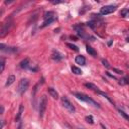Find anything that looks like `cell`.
<instances>
[{
  "mask_svg": "<svg viewBox=\"0 0 129 129\" xmlns=\"http://www.w3.org/2000/svg\"><path fill=\"white\" fill-rule=\"evenodd\" d=\"M113 71H114L115 73L119 74V75H122V74H123V72H122V71H120V70H118V69H113Z\"/></svg>",
  "mask_w": 129,
  "mask_h": 129,
  "instance_id": "cell-26",
  "label": "cell"
},
{
  "mask_svg": "<svg viewBox=\"0 0 129 129\" xmlns=\"http://www.w3.org/2000/svg\"><path fill=\"white\" fill-rule=\"evenodd\" d=\"M120 129H122V128H120Z\"/></svg>",
  "mask_w": 129,
  "mask_h": 129,
  "instance_id": "cell-33",
  "label": "cell"
},
{
  "mask_svg": "<svg viewBox=\"0 0 129 129\" xmlns=\"http://www.w3.org/2000/svg\"><path fill=\"white\" fill-rule=\"evenodd\" d=\"M107 75L109 76V77H111V78H113V79H115V80H116V78H115L113 75H111V74H109V73H107Z\"/></svg>",
  "mask_w": 129,
  "mask_h": 129,
  "instance_id": "cell-28",
  "label": "cell"
},
{
  "mask_svg": "<svg viewBox=\"0 0 129 129\" xmlns=\"http://www.w3.org/2000/svg\"><path fill=\"white\" fill-rule=\"evenodd\" d=\"M74 95H75L76 98H78L81 101H84V102L88 103L89 105H93L94 107H96V108H101V106L97 103L96 101H94L93 99H91L88 95H86L84 93H74Z\"/></svg>",
  "mask_w": 129,
  "mask_h": 129,
  "instance_id": "cell-1",
  "label": "cell"
},
{
  "mask_svg": "<svg viewBox=\"0 0 129 129\" xmlns=\"http://www.w3.org/2000/svg\"><path fill=\"white\" fill-rule=\"evenodd\" d=\"M86 121L90 123V124H94V120H93V117L89 115V116H86Z\"/></svg>",
  "mask_w": 129,
  "mask_h": 129,
  "instance_id": "cell-23",
  "label": "cell"
},
{
  "mask_svg": "<svg viewBox=\"0 0 129 129\" xmlns=\"http://www.w3.org/2000/svg\"><path fill=\"white\" fill-rule=\"evenodd\" d=\"M67 45H68V48H70L71 49L75 50V52H79V48H78L77 45H75V44H72V43H67Z\"/></svg>",
  "mask_w": 129,
  "mask_h": 129,
  "instance_id": "cell-22",
  "label": "cell"
},
{
  "mask_svg": "<svg viewBox=\"0 0 129 129\" xmlns=\"http://www.w3.org/2000/svg\"><path fill=\"white\" fill-rule=\"evenodd\" d=\"M85 86L87 87V88H89V89H91V90H93V91H97V90H99L98 88H97V87L94 85V84H92V83H86L85 84Z\"/></svg>",
  "mask_w": 129,
  "mask_h": 129,
  "instance_id": "cell-19",
  "label": "cell"
},
{
  "mask_svg": "<svg viewBox=\"0 0 129 129\" xmlns=\"http://www.w3.org/2000/svg\"><path fill=\"white\" fill-rule=\"evenodd\" d=\"M47 106H48V98L47 96H41L40 101H39V117L43 118L44 112L47 110Z\"/></svg>",
  "mask_w": 129,
  "mask_h": 129,
  "instance_id": "cell-4",
  "label": "cell"
},
{
  "mask_svg": "<svg viewBox=\"0 0 129 129\" xmlns=\"http://www.w3.org/2000/svg\"><path fill=\"white\" fill-rule=\"evenodd\" d=\"M3 112H4V107L1 106V114H3Z\"/></svg>",
  "mask_w": 129,
  "mask_h": 129,
  "instance_id": "cell-29",
  "label": "cell"
},
{
  "mask_svg": "<svg viewBox=\"0 0 129 129\" xmlns=\"http://www.w3.org/2000/svg\"><path fill=\"white\" fill-rule=\"evenodd\" d=\"M0 49L2 50V52H6V53H15V52H17V48H9V47H5L3 43H1L0 44Z\"/></svg>",
  "mask_w": 129,
  "mask_h": 129,
  "instance_id": "cell-8",
  "label": "cell"
},
{
  "mask_svg": "<svg viewBox=\"0 0 129 129\" xmlns=\"http://www.w3.org/2000/svg\"><path fill=\"white\" fill-rule=\"evenodd\" d=\"M61 100H62V104H63V106L68 110L69 112H70V113H73V114L76 112L75 106H74V105L71 103V101L69 100L66 96H63L62 98H61Z\"/></svg>",
  "mask_w": 129,
  "mask_h": 129,
  "instance_id": "cell-3",
  "label": "cell"
},
{
  "mask_svg": "<svg viewBox=\"0 0 129 129\" xmlns=\"http://www.w3.org/2000/svg\"><path fill=\"white\" fill-rule=\"evenodd\" d=\"M4 68H5V59L2 58L1 59V70H0V72H1V73H3Z\"/></svg>",
  "mask_w": 129,
  "mask_h": 129,
  "instance_id": "cell-24",
  "label": "cell"
},
{
  "mask_svg": "<svg viewBox=\"0 0 129 129\" xmlns=\"http://www.w3.org/2000/svg\"><path fill=\"white\" fill-rule=\"evenodd\" d=\"M126 40H127V43H129V38H126Z\"/></svg>",
  "mask_w": 129,
  "mask_h": 129,
  "instance_id": "cell-31",
  "label": "cell"
},
{
  "mask_svg": "<svg viewBox=\"0 0 129 129\" xmlns=\"http://www.w3.org/2000/svg\"><path fill=\"white\" fill-rule=\"evenodd\" d=\"M72 72L75 74V75H82L83 74V72H82V70L81 69H79V68H77V67H72Z\"/></svg>",
  "mask_w": 129,
  "mask_h": 129,
  "instance_id": "cell-18",
  "label": "cell"
},
{
  "mask_svg": "<svg viewBox=\"0 0 129 129\" xmlns=\"http://www.w3.org/2000/svg\"><path fill=\"white\" fill-rule=\"evenodd\" d=\"M86 48H87V53H88L89 54H91V56H93V57H96L97 56V52L92 47H90V45H87Z\"/></svg>",
  "mask_w": 129,
  "mask_h": 129,
  "instance_id": "cell-16",
  "label": "cell"
},
{
  "mask_svg": "<svg viewBox=\"0 0 129 129\" xmlns=\"http://www.w3.org/2000/svg\"><path fill=\"white\" fill-rule=\"evenodd\" d=\"M29 64V59H24L23 61H21L20 64H19V67L21 69H26L27 67H28Z\"/></svg>",
  "mask_w": 129,
  "mask_h": 129,
  "instance_id": "cell-15",
  "label": "cell"
},
{
  "mask_svg": "<svg viewBox=\"0 0 129 129\" xmlns=\"http://www.w3.org/2000/svg\"><path fill=\"white\" fill-rule=\"evenodd\" d=\"M21 128H22V124L20 123V124H19V126H18V128H17V129H21Z\"/></svg>",
  "mask_w": 129,
  "mask_h": 129,
  "instance_id": "cell-30",
  "label": "cell"
},
{
  "mask_svg": "<svg viewBox=\"0 0 129 129\" xmlns=\"http://www.w3.org/2000/svg\"><path fill=\"white\" fill-rule=\"evenodd\" d=\"M54 20H57V17H54V18H50V19H47V20H44V22H43V25H41L40 27L43 28V27L48 26V25H49L50 23H53V22H54Z\"/></svg>",
  "mask_w": 129,
  "mask_h": 129,
  "instance_id": "cell-17",
  "label": "cell"
},
{
  "mask_svg": "<svg viewBox=\"0 0 129 129\" xmlns=\"http://www.w3.org/2000/svg\"><path fill=\"white\" fill-rule=\"evenodd\" d=\"M102 64H104V67H106L107 69H110V64H109V63L106 61V59H102Z\"/></svg>",
  "mask_w": 129,
  "mask_h": 129,
  "instance_id": "cell-25",
  "label": "cell"
},
{
  "mask_svg": "<svg viewBox=\"0 0 129 129\" xmlns=\"http://www.w3.org/2000/svg\"><path fill=\"white\" fill-rule=\"evenodd\" d=\"M24 111V106L20 104L19 105V110H18V112H17V115H16V117H15V121H19L20 119H21V116H22V113H23Z\"/></svg>",
  "mask_w": 129,
  "mask_h": 129,
  "instance_id": "cell-9",
  "label": "cell"
},
{
  "mask_svg": "<svg viewBox=\"0 0 129 129\" xmlns=\"http://www.w3.org/2000/svg\"><path fill=\"white\" fill-rule=\"evenodd\" d=\"M118 111H119V113H120V114L122 115V116H123V118H124V119H126V120L129 122V115H128L126 112H124L123 110H121V109H119Z\"/></svg>",
  "mask_w": 129,
  "mask_h": 129,
  "instance_id": "cell-20",
  "label": "cell"
},
{
  "mask_svg": "<svg viewBox=\"0 0 129 129\" xmlns=\"http://www.w3.org/2000/svg\"><path fill=\"white\" fill-rule=\"evenodd\" d=\"M64 56L63 54H61L59 52V50H56L54 49V52H53V54H52V59H54V61H57V62H59V61H62V59H64Z\"/></svg>",
  "mask_w": 129,
  "mask_h": 129,
  "instance_id": "cell-7",
  "label": "cell"
},
{
  "mask_svg": "<svg viewBox=\"0 0 129 129\" xmlns=\"http://www.w3.org/2000/svg\"><path fill=\"white\" fill-rule=\"evenodd\" d=\"M54 17H57L56 16V13L53 12V11H48V12H45L43 14V18L45 20L47 19H50V18H54Z\"/></svg>",
  "mask_w": 129,
  "mask_h": 129,
  "instance_id": "cell-14",
  "label": "cell"
},
{
  "mask_svg": "<svg viewBox=\"0 0 129 129\" xmlns=\"http://www.w3.org/2000/svg\"><path fill=\"white\" fill-rule=\"evenodd\" d=\"M116 6L115 5H106L103 6L100 9V14L101 15H107V14H111L114 11H116Z\"/></svg>",
  "mask_w": 129,
  "mask_h": 129,
  "instance_id": "cell-5",
  "label": "cell"
},
{
  "mask_svg": "<svg viewBox=\"0 0 129 129\" xmlns=\"http://www.w3.org/2000/svg\"><path fill=\"white\" fill-rule=\"evenodd\" d=\"M121 16L122 17H127L129 16V8H126V9H123V10L121 11Z\"/></svg>",
  "mask_w": 129,
  "mask_h": 129,
  "instance_id": "cell-21",
  "label": "cell"
},
{
  "mask_svg": "<svg viewBox=\"0 0 129 129\" xmlns=\"http://www.w3.org/2000/svg\"><path fill=\"white\" fill-rule=\"evenodd\" d=\"M48 94H49L50 96H52L54 99H58V98H59V94H58V92H57L56 90H54V88H48Z\"/></svg>",
  "mask_w": 129,
  "mask_h": 129,
  "instance_id": "cell-12",
  "label": "cell"
},
{
  "mask_svg": "<svg viewBox=\"0 0 129 129\" xmlns=\"http://www.w3.org/2000/svg\"><path fill=\"white\" fill-rule=\"evenodd\" d=\"M96 93H97V94H99V95H101V96H103L104 98L107 99V100H108V101H109V102L111 103V104H114V103H113V100H112L111 98H110V97H109L107 94H106V93H104V92L100 91V90H97V91H96Z\"/></svg>",
  "mask_w": 129,
  "mask_h": 129,
  "instance_id": "cell-13",
  "label": "cell"
},
{
  "mask_svg": "<svg viewBox=\"0 0 129 129\" xmlns=\"http://www.w3.org/2000/svg\"><path fill=\"white\" fill-rule=\"evenodd\" d=\"M79 129H84V128H79Z\"/></svg>",
  "mask_w": 129,
  "mask_h": 129,
  "instance_id": "cell-32",
  "label": "cell"
},
{
  "mask_svg": "<svg viewBox=\"0 0 129 129\" xmlns=\"http://www.w3.org/2000/svg\"><path fill=\"white\" fill-rule=\"evenodd\" d=\"M63 2H64V1H53L52 3H53V4H59V3H63Z\"/></svg>",
  "mask_w": 129,
  "mask_h": 129,
  "instance_id": "cell-27",
  "label": "cell"
},
{
  "mask_svg": "<svg viewBox=\"0 0 129 129\" xmlns=\"http://www.w3.org/2000/svg\"><path fill=\"white\" fill-rule=\"evenodd\" d=\"M14 81H15V76L14 75H10L7 78V81L5 83V87H9L10 85H12L13 83H14Z\"/></svg>",
  "mask_w": 129,
  "mask_h": 129,
  "instance_id": "cell-11",
  "label": "cell"
},
{
  "mask_svg": "<svg viewBox=\"0 0 129 129\" xmlns=\"http://www.w3.org/2000/svg\"><path fill=\"white\" fill-rule=\"evenodd\" d=\"M76 63L78 64H81V66H85V64H86V59L84 56H78L76 57Z\"/></svg>",
  "mask_w": 129,
  "mask_h": 129,
  "instance_id": "cell-10",
  "label": "cell"
},
{
  "mask_svg": "<svg viewBox=\"0 0 129 129\" xmlns=\"http://www.w3.org/2000/svg\"><path fill=\"white\" fill-rule=\"evenodd\" d=\"M12 24H13V22H12V20H7L5 23H4L3 25H2V28H1V33H0V36L1 38H3L4 35H5L7 32L10 30V28L12 27Z\"/></svg>",
  "mask_w": 129,
  "mask_h": 129,
  "instance_id": "cell-6",
  "label": "cell"
},
{
  "mask_svg": "<svg viewBox=\"0 0 129 129\" xmlns=\"http://www.w3.org/2000/svg\"><path fill=\"white\" fill-rule=\"evenodd\" d=\"M29 87V82L27 79H21L18 83V88H17V92L19 93L20 95H23L25 92L27 91Z\"/></svg>",
  "mask_w": 129,
  "mask_h": 129,
  "instance_id": "cell-2",
  "label": "cell"
}]
</instances>
